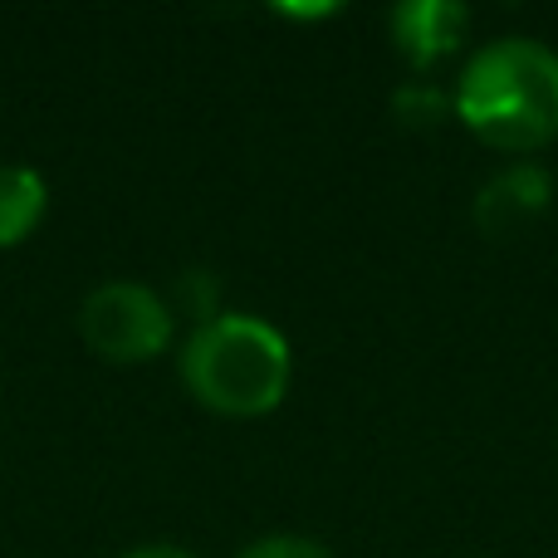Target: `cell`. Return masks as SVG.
Listing matches in <instances>:
<instances>
[{"label": "cell", "mask_w": 558, "mask_h": 558, "mask_svg": "<svg viewBox=\"0 0 558 558\" xmlns=\"http://www.w3.org/2000/svg\"><path fill=\"white\" fill-rule=\"evenodd\" d=\"M456 118L500 153H539L558 137V54L530 35H500L465 59Z\"/></svg>", "instance_id": "cell-1"}, {"label": "cell", "mask_w": 558, "mask_h": 558, "mask_svg": "<svg viewBox=\"0 0 558 558\" xmlns=\"http://www.w3.org/2000/svg\"><path fill=\"white\" fill-rule=\"evenodd\" d=\"M182 383L216 416H265L289 397L294 353L260 314H216L182 343Z\"/></svg>", "instance_id": "cell-2"}, {"label": "cell", "mask_w": 558, "mask_h": 558, "mask_svg": "<svg viewBox=\"0 0 558 558\" xmlns=\"http://www.w3.org/2000/svg\"><path fill=\"white\" fill-rule=\"evenodd\" d=\"M177 308L137 279H108L78 304V333L104 363H153L172 343Z\"/></svg>", "instance_id": "cell-3"}, {"label": "cell", "mask_w": 558, "mask_h": 558, "mask_svg": "<svg viewBox=\"0 0 558 558\" xmlns=\"http://www.w3.org/2000/svg\"><path fill=\"white\" fill-rule=\"evenodd\" d=\"M554 206V177L549 167L539 162H510L500 167V172L490 177V182L475 192V226H481L485 235H495V241H505V235H520L524 226H534L544 211Z\"/></svg>", "instance_id": "cell-4"}, {"label": "cell", "mask_w": 558, "mask_h": 558, "mask_svg": "<svg viewBox=\"0 0 558 558\" xmlns=\"http://www.w3.org/2000/svg\"><path fill=\"white\" fill-rule=\"evenodd\" d=\"M392 29V49L416 69H436L441 59H451L461 49L465 29H471V10L456 5V0H402V5L387 15Z\"/></svg>", "instance_id": "cell-5"}, {"label": "cell", "mask_w": 558, "mask_h": 558, "mask_svg": "<svg viewBox=\"0 0 558 558\" xmlns=\"http://www.w3.org/2000/svg\"><path fill=\"white\" fill-rule=\"evenodd\" d=\"M49 211V186L35 167L25 162H5L0 167V251L29 241L35 226Z\"/></svg>", "instance_id": "cell-6"}, {"label": "cell", "mask_w": 558, "mask_h": 558, "mask_svg": "<svg viewBox=\"0 0 558 558\" xmlns=\"http://www.w3.org/2000/svg\"><path fill=\"white\" fill-rule=\"evenodd\" d=\"M446 108H456V104H446V94L436 84H407V88H397V98H392V113L402 118L407 128H436L446 118Z\"/></svg>", "instance_id": "cell-7"}, {"label": "cell", "mask_w": 558, "mask_h": 558, "mask_svg": "<svg viewBox=\"0 0 558 558\" xmlns=\"http://www.w3.org/2000/svg\"><path fill=\"white\" fill-rule=\"evenodd\" d=\"M241 558H333V554L318 539H308V534H265Z\"/></svg>", "instance_id": "cell-8"}, {"label": "cell", "mask_w": 558, "mask_h": 558, "mask_svg": "<svg viewBox=\"0 0 558 558\" xmlns=\"http://www.w3.org/2000/svg\"><path fill=\"white\" fill-rule=\"evenodd\" d=\"M182 308L186 314H196V324H206V318L221 314V308H216V279L206 270H186L182 275Z\"/></svg>", "instance_id": "cell-9"}, {"label": "cell", "mask_w": 558, "mask_h": 558, "mask_svg": "<svg viewBox=\"0 0 558 558\" xmlns=\"http://www.w3.org/2000/svg\"><path fill=\"white\" fill-rule=\"evenodd\" d=\"M123 558H196V554L177 549V544H143V549H133V554H123Z\"/></svg>", "instance_id": "cell-10"}]
</instances>
